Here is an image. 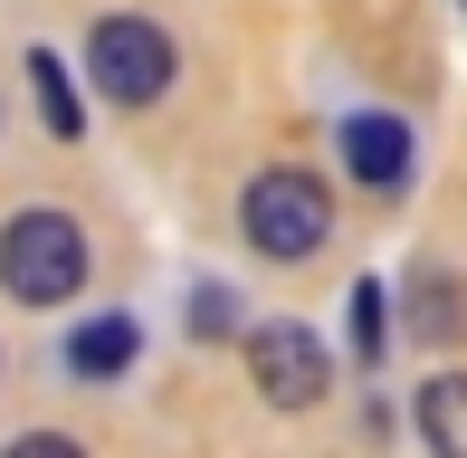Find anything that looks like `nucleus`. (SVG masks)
I'll use <instances>...</instances> for the list:
<instances>
[{
  "mask_svg": "<svg viewBox=\"0 0 467 458\" xmlns=\"http://www.w3.org/2000/svg\"><path fill=\"white\" fill-rule=\"evenodd\" d=\"M0 286H10V306H67L87 286V229L67 211H10L0 220Z\"/></svg>",
  "mask_w": 467,
  "mask_h": 458,
  "instance_id": "f257e3e1",
  "label": "nucleus"
},
{
  "mask_svg": "<svg viewBox=\"0 0 467 458\" xmlns=\"http://www.w3.org/2000/svg\"><path fill=\"white\" fill-rule=\"evenodd\" d=\"M239 229H248V248H258V258L296 267V258H315V248L334 239V192H325L315 172H296V162H277V172L248 182Z\"/></svg>",
  "mask_w": 467,
  "mask_h": 458,
  "instance_id": "f03ea898",
  "label": "nucleus"
},
{
  "mask_svg": "<svg viewBox=\"0 0 467 458\" xmlns=\"http://www.w3.org/2000/svg\"><path fill=\"white\" fill-rule=\"evenodd\" d=\"M87 77H96L105 106H153V96H172L182 48L162 38V19L115 10V19H96V29H87Z\"/></svg>",
  "mask_w": 467,
  "mask_h": 458,
  "instance_id": "7ed1b4c3",
  "label": "nucleus"
},
{
  "mask_svg": "<svg viewBox=\"0 0 467 458\" xmlns=\"http://www.w3.org/2000/svg\"><path fill=\"white\" fill-rule=\"evenodd\" d=\"M248 382H258V401L267 411H315L325 401V382H334V353H325V335L315 325H258L248 335Z\"/></svg>",
  "mask_w": 467,
  "mask_h": 458,
  "instance_id": "20e7f679",
  "label": "nucleus"
},
{
  "mask_svg": "<svg viewBox=\"0 0 467 458\" xmlns=\"http://www.w3.org/2000/svg\"><path fill=\"white\" fill-rule=\"evenodd\" d=\"M334 153H344V172L363 192H400L410 182V124L400 115H344L334 124Z\"/></svg>",
  "mask_w": 467,
  "mask_h": 458,
  "instance_id": "39448f33",
  "label": "nucleus"
},
{
  "mask_svg": "<svg viewBox=\"0 0 467 458\" xmlns=\"http://www.w3.org/2000/svg\"><path fill=\"white\" fill-rule=\"evenodd\" d=\"M134 353H143L134 316H87L67 335V372H77V382H115V372H134Z\"/></svg>",
  "mask_w": 467,
  "mask_h": 458,
  "instance_id": "423d86ee",
  "label": "nucleus"
},
{
  "mask_svg": "<svg viewBox=\"0 0 467 458\" xmlns=\"http://www.w3.org/2000/svg\"><path fill=\"white\" fill-rule=\"evenodd\" d=\"M420 440L439 458H467V372H430L420 382Z\"/></svg>",
  "mask_w": 467,
  "mask_h": 458,
  "instance_id": "0eeeda50",
  "label": "nucleus"
},
{
  "mask_svg": "<svg viewBox=\"0 0 467 458\" xmlns=\"http://www.w3.org/2000/svg\"><path fill=\"white\" fill-rule=\"evenodd\" d=\"M29 77H38V115H48V134H87V106H77L57 48H29Z\"/></svg>",
  "mask_w": 467,
  "mask_h": 458,
  "instance_id": "6e6552de",
  "label": "nucleus"
},
{
  "mask_svg": "<svg viewBox=\"0 0 467 458\" xmlns=\"http://www.w3.org/2000/svg\"><path fill=\"white\" fill-rule=\"evenodd\" d=\"M410 335H430V344L458 335V286H449V277H420V286H410Z\"/></svg>",
  "mask_w": 467,
  "mask_h": 458,
  "instance_id": "1a4fd4ad",
  "label": "nucleus"
},
{
  "mask_svg": "<svg viewBox=\"0 0 467 458\" xmlns=\"http://www.w3.org/2000/svg\"><path fill=\"white\" fill-rule=\"evenodd\" d=\"M381 335H391V297H381V277L353 286V363H381Z\"/></svg>",
  "mask_w": 467,
  "mask_h": 458,
  "instance_id": "9d476101",
  "label": "nucleus"
},
{
  "mask_svg": "<svg viewBox=\"0 0 467 458\" xmlns=\"http://www.w3.org/2000/svg\"><path fill=\"white\" fill-rule=\"evenodd\" d=\"M191 335H201V344L239 335V297H229V286H191Z\"/></svg>",
  "mask_w": 467,
  "mask_h": 458,
  "instance_id": "9b49d317",
  "label": "nucleus"
},
{
  "mask_svg": "<svg viewBox=\"0 0 467 458\" xmlns=\"http://www.w3.org/2000/svg\"><path fill=\"white\" fill-rule=\"evenodd\" d=\"M458 10H467V0H458Z\"/></svg>",
  "mask_w": 467,
  "mask_h": 458,
  "instance_id": "f8f14e48",
  "label": "nucleus"
}]
</instances>
